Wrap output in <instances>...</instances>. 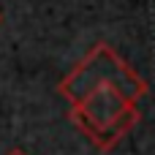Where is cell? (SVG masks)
Listing matches in <instances>:
<instances>
[{
  "mask_svg": "<svg viewBox=\"0 0 155 155\" xmlns=\"http://www.w3.org/2000/svg\"><path fill=\"white\" fill-rule=\"evenodd\" d=\"M8 155H25V153H22V150H11Z\"/></svg>",
  "mask_w": 155,
  "mask_h": 155,
  "instance_id": "obj_3",
  "label": "cell"
},
{
  "mask_svg": "<svg viewBox=\"0 0 155 155\" xmlns=\"http://www.w3.org/2000/svg\"><path fill=\"white\" fill-rule=\"evenodd\" d=\"M71 120L101 150H109L136 125L139 112L114 84H98L74 104Z\"/></svg>",
  "mask_w": 155,
  "mask_h": 155,
  "instance_id": "obj_1",
  "label": "cell"
},
{
  "mask_svg": "<svg viewBox=\"0 0 155 155\" xmlns=\"http://www.w3.org/2000/svg\"><path fill=\"white\" fill-rule=\"evenodd\" d=\"M98 84H114L131 104H136L147 93V82L142 76H136L106 44H98L87 52V57L63 79L60 93L71 104H76L87 90H93Z\"/></svg>",
  "mask_w": 155,
  "mask_h": 155,
  "instance_id": "obj_2",
  "label": "cell"
},
{
  "mask_svg": "<svg viewBox=\"0 0 155 155\" xmlns=\"http://www.w3.org/2000/svg\"><path fill=\"white\" fill-rule=\"evenodd\" d=\"M0 22H3V16H0Z\"/></svg>",
  "mask_w": 155,
  "mask_h": 155,
  "instance_id": "obj_4",
  "label": "cell"
}]
</instances>
